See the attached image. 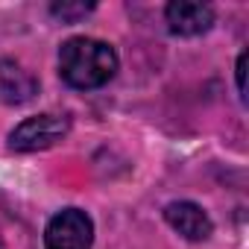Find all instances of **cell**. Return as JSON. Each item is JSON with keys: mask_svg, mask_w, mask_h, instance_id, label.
<instances>
[{"mask_svg": "<svg viewBox=\"0 0 249 249\" xmlns=\"http://www.w3.org/2000/svg\"><path fill=\"white\" fill-rule=\"evenodd\" d=\"M38 94L36 76L15 59H0V100L6 106H24Z\"/></svg>", "mask_w": 249, "mask_h": 249, "instance_id": "6", "label": "cell"}, {"mask_svg": "<svg viewBox=\"0 0 249 249\" xmlns=\"http://www.w3.org/2000/svg\"><path fill=\"white\" fill-rule=\"evenodd\" d=\"M50 12H53L56 18H62V21L73 24V21H79V18L91 15V12H94V3H53V6H50Z\"/></svg>", "mask_w": 249, "mask_h": 249, "instance_id": "7", "label": "cell"}, {"mask_svg": "<svg viewBox=\"0 0 249 249\" xmlns=\"http://www.w3.org/2000/svg\"><path fill=\"white\" fill-rule=\"evenodd\" d=\"M246 59H249V53L243 50V53L237 56V68H234V76H237V94H240V100H246Z\"/></svg>", "mask_w": 249, "mask_h": 249, "instance_id": "8", "label": "cell"}, {"mask_svg": "<svg viewBox=\"0 0 249 249\" xmlns=\"http://www.w3.org/2000/svg\"><path fill=\"white\" fill-rule=\"evenodd\" d=\"M0 249H3V240H0Z\"/></svg>", "mask_w": 249, "mask_h": 249, "instance_id": "9", "label": "cell"}, {"mask_svg": "<svg viewBox=\"0 0 249 249\" xmlns=\"http://www.w3.org/2000/svg\"><path fill=\"white\" fill-rule=\"evenodd\" d=\"M59 73L71 88L94 91L117 73V53L111 44L88 36H73L59 50Z\"/></svg>", "mask_w": 249, "mask_h": 249, "instance_id": "1", "label": "cell"}, {"mask_svg": "<svg viewBox=\"0 0 249 249\" xmlns=\"http://www.w3.org/2000/svg\"><path fill=\"white\" fill-rule=\"evenodd\" d=\"M71 132V117L68 114H36L21 120L9 132V150L12 153H36L59 144Z\"/></svg>", "mask_w": 249, "mask_h": 249, "instance_id": "2", "label": "cell"}, {"mask_svg": "<svg viewBox=\"0 0 249 249\" xmlns=\"http://www.w3.org/2000/svg\"><path fill=\"white\" fill-rule=\"evenodd\" d=\"M94 220L82 208H62L44 229V249H91Z\"/></svg>", "mask_w": 249, "mask_h": 249, "instance_id": "3", "label": "cell"}, {"mask_svg": "<svg viewBox=\"0 0 249 249\" xmlns=\"http://www.w3.org/2000/svg\"><path fill=\"white\" fill-rule=\"evenodd\" d=\"M164 220H167V226L173 231H179L185 240H194V243L208 240L211 231H214V223H211L208 211L202 205L191 202V199H173V202H167L164 205Z\"/></svg>", "mask_w": 249, "mask_h": 249, "instance_id": "4", "label": "cell"}, {"mask_svg": "<svg viewBox=\"0 0 249 249\" xmlns=\"http://www.w3.org/2000/svg\"><path fill=\"white\" fill-rule=\"evenodd\" d=\"M164 18L173 36H202L214 27V6L208 3H196V0H173L164 6Z\"/></svg>", "mask_w": 249, "mask_h": 249, "instance_id": "5", "label": "cell"}]
</instances>
